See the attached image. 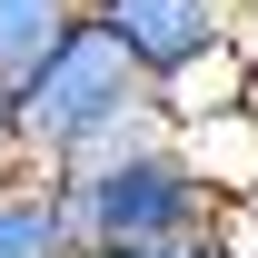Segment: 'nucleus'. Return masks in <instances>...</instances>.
I'll return each instance as SVG.
<instances>
[{
    "instance_id": "obj_1",
    "label": "nucleus",
    "mask_w": 258,
    "mask_h": 258,
    "mask_svg": "<svg viewBox=\"0 0 258 258\" xmlns=\"http://www.w3.org/2000/svg\"><path fill=\"white\" fill-rule=\"evenodd\" d=\"M50 189L70 209L80 258H119V248H169V238H219L238 199L189 159V139L169 109H149L139 129H119L109 149L50 169Z\"/></svg>"
},
{
    "instance_id": "obj_2",
    "label": "nucleus",
    "mask_w": 258,
    "mask_h": 258,
    "mask_svg": "<svg viewBox=\"0 0 258 258\" xmlns=\"http://www.w3.org/2000/svg\"><path fill=\"white\" fill-rule=\"evenodd\" d=\"M149 109H159V90L119 50V30L109 20H80L50 50V70L10 99V149H20V169H70L90 149H109L119 129H139Z\"/></svg>"
},
{
    "instance_id": "obj_3",
    "label": "nucleus",
    "mask_w": 258,
    "mask_h": 258,
    "mask_svg": "<svg viewBox=\"0 0 258 258\" xmlns=\"http://www.w3.org/2000/svg\"><path fill=\"white\" fill-rule=\"evenodd\" d=\"M90 20H109L129 60L149 70V80H169V70L228 50L238 20H248V0H90Z\"/></svg>"
},
{
    "instance_id": "obj_4",
    "label": "nucleus",
    "mask_w": 258,
    "mask_h": 258,
    "mask_svg": "<svg viewBox=\"0 0 258 258\" xmlns=\"http://www.w3.org/2000/svg\"><path fill=\"white\" fill-rule=\"evenodd\" d=\"M159 90V109L179 129H199V119H228V109H248V90H258V50L248 40H228V50H209V60H189V70H169V80H149Z\"/></svg>"
},
{
    "instance_id": "obj_5",
    "label": "nucleus",
    "mask_w": 258,
    "mask_h": 258,
    "mask_svg": "<svg viewBox=\"0 0 258 258\" xmlns=\"http://www.w3.org/2000/svg\"><path fill=\"white\" fill-rule=\"evenodd\" d=\"M0 258H80L50 169H0Z\"/></svg>"
},
{
    "instance_id": "obj_6",
    "label": "nucleus",
    "mask_w": 258,
    "mask_h": 258,
    "mask_svg": "<svg viewBox=\"0 0 258 258\" xmlns=\"http://www.w3.org/2000/svg\"><path fill=\"white\" fill-rule=\"evenodd\" d=\"M80 20H90V0H0V90L20 99Z\"/></svg>"
},
{
    "instance_id": "obj_7",
    "label": "nucleus",
    "mask_w": 258,
    "mask_h": 258,
    "mask_svg": "<svg viewBox=\"0 0 258 258\" xmlns=\"http://www.w3.org/2000/svg\"><path fill=\"white\" fill-rule=\"evenodd\" d=\"M119 258H238V238H169V248H119Z\"/></svg>"
},
{
    "instance_id": "obj_8",
    "label": "nucleus",
    "mask_w": 258,
    "mask_h": 258,
    "mask_svg": "<svg viewBox=\"0 0 258 258\" xmlns=\"http://www.w3.org/2000/svg\"><path fill=\"white\" fill-rule=\"evenodd\" d=\"M0 169H20V149H10V90H0Z\"/></svg>"
},
{
    "instance_id": "obj_9",
    "label": "nucleus",
    "mask_w": 258,
    "mask_h": 258,
    "mask_svg": "<svg viewBox=\"0 0 258 258\" xmlns=\"http://www.w3.org/2000/svg\"><path fill=\"white\" fill-rule=\"evenodd\" d=\"M238 40H248V50H258V0H248V20H238Z\"/></svg>"
},
{
    "instance_id": "obj_10",
    "label": "nucleus",
    "mask_w": 258,
    "mask_h": 258,
    "mask_svg": "<svg viewBox=\"0 0 258 258\" xmlns=\"http://www.w3.org/2000/svg\"><path fill=\"white\" fill-rule=\"evenodd\" d=\"M238 258H258V248H238Z\"/></svg>"
}]
</instances>
